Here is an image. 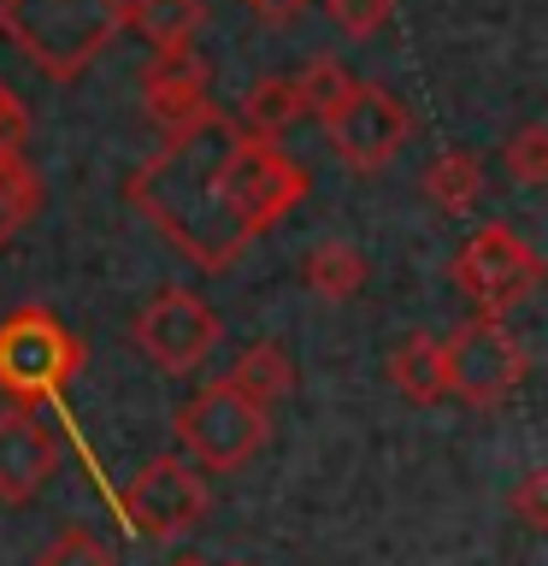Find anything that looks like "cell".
<instances>
[{
    "label": "cell",
    "mask_w": 548,
    "mask_h": 566,
    "mask_svg": "<svg viewBox=\"0 0 548 566\" xmlns=\"http://www.w3.org/2000/svg\"><path fill=\"white\" fill-rule=\"evenodd\" d=\"M24 148H30V106L0 77V154H24Z\"/></svg>",
    "instance_id": "603a6c76"
},
{
    "label": "cell",
    "mask_w": 548,
    "mask_h": 566,
    "mask_svg": "<svg viewBox=\"0 0 548 566\" xmlns=\"http://www.w3.org/2000/svg\"><path fill=\"white\" fill-rule=\"evenodd\" d=\"M301 277H307L313 295L348 301V295L366 290V260H360V248H348V242H318L313 254L301 260Z\"/></svg>",
    "instance_id": "2e32d148"
},
{
    "label": "cell",
    "mask_w": 548,
    "mask_h": 566,
    "mask_svg": "<svg viewBox=\"0 0 548 566\" xmlns=\"http://www.w3.org/2000/svg\"><path fill=\"white\" fill-rule=\"evenodd\" d=\"M436 348H442V389L454 401L477 407V413H495L502 401H513V389L530 371L525 343L507 331V318H489V313H477L466 325H454L449 336H436Z\"/></svg>",
    "instance_id": "3957f363"
},
{
    "label": "cell",
    "mask_w": 548,
    "mask_h": 566,
    "mask_svg": "<svg viewBox=\"0 0 548 566\" xmlns=\"http://www.w3.org/2000/svg\"><path fill=\"white\" fill-rule=\"evenodd\" d=\"M224 566H247V560H224Z\"/></svg>",
    "instance_id": "4316f807"
},
{
    "label": "cell",
    "mask_w": 548,
    "mask_h": 566,
    "mask_svg": "<svg viewBox=\"0 0 548 566\" xmlns=\"http://www.w3.org/2000/svg\"><path fill=\"white\" fill-rule=\"evenodd\" d=\"M507 177L525 189L548 184V124H525V130L507 142Z\"/></svg>",
    "instance_id": "44dd1931"
},
{
    "label": "cell",
    "mask_w": 548,
    "mask_h": 566,
    "mask_svg": "<svg viewBox=\"0 0 548 566\" xmlns=\"http://www.w3.org/2000/svg\"><path fill=\"white\" fill-rule=\"evenodd\" d=\"M542 283V260L530 254V242L519 230H507L502 219L477 224L466 248L454 254V290L472 301L477 313L507 318L513 307H525Z\"/></svg>",
    "instance_id": "5b68a950"
},
{
    "label": "cell",
    "mask_w": 548,
    "mask_h": 566,
    "mask_svg": "<svg viewBox=\"0 0 548 566\" xmlns=\"http://www.w3.org/2000/svg\"><path fill=\"white\" fill-rule=\"evenodd\" d=\"M242 7L254 12V18H260L265 30H283V24H295V18L307 12L313 0H242Z\"/></svg>",
    "instance_id": "d4e9b609"
},
{
    "label": "cell",
    "mask_w": 548,
    "mask_h": 566,
    "mask_svg": "<svg viewBox=\"0 0 548 566\" xmlns=\"http://www.w3.org/2000/svg\"><path fill=\"white\" fill-rule=\"evenodd\" d=\"M424 195L442 212H472L484 201V159L472 148H442L431 166H424Z\"/></svg>",
    "instance_id": "9a60e30c"
},
{
    "label": "cell",
    "mask_w": 548,
    "mask_h": 566,
    "mask_svg": "<svg viewBox=\"0 0 548 566\" xmlns=\"http://www.w3.org/2000/svg\"><path fill=\"white\" fill-rule=\"evenodd\" d=\"M295 118H301L295 77H260V83H247V95H242V130L247 136H272L277 142Z\"/></svg>",
    "instance_id": "e0dca14e"
},
{
    "label": "cell",
    "mask_w": 548,
    "mask_h": 566,
    "mask_svg": "<svg viewBox=\"0 0 548 566\" xmlns=\"http://www.w3.org/2000/svg\"><path fill=\"white\" fill-rule=\"evenodd\" d=\"M130 207L201 272H224L277 230L307 195V171L272 136H247L236 118L201 113L166 130V148L130 171Z\"/></svg>",
    "instance_id": "6da1fadb"
},
{
    "label": "cell",
    "mask_w": 548,
    "mask_h": 566,
    "mask_svg": "<svg viewBox=\"0 0 548 566\" xmlns=\"http://www.w3.org/2000/svg\"><path fill=\"white\" fill-rule=\"evenodd\" d=\"M212 343H219V313H212L201 295H189V290H154L148 301H141V313H136V348L148 354L159 371L183 378V371H194L212 354Z\"/></svg>",
    "instance_id": "9c48e42d"
},
{
    "label": "cell",
    "mask_w": 548,
    "mask_h": 566,
    "mask_svg": "<svg viewBox=\"0 0 548 566\" xmlns=\"http://www.w3.org/2000/svg\"><path fill=\"white\" fill-rule=\"evenodd\" d=\"M141 101H148V118L159 130H183L201 113H212L207 101V60L194 48H166L154 53L148 71H141Z\"/></svg>",
    "instance_id": "8fae6325"
},
{
    "label": "cell",
    "mask_w": 548,
    "mask_h": 566,
    "mask_svg": "<svg viewBox=\"0 0 548 566\" xmlns=\"http://www.w3.org/2000/svg\"><path fill=\"white\" fill-rule=\"evenodd\" d=\"M53 467H60V442L35 419V407H7L0 413V502L7 507L35 502Z\"/></svg>",
    "instance_id": "30bf717a"
},
{
    "label": "cell",
    "mask_w": 548,
    "mask_h": 566,
    "mask_svg": "<svg viewBox=\"0 0 548 566\" xmlns=\"http://www.w3.org/2000/svg\"><path fill=\"white\" fill-rule=\"evenodd\" d=\"M318 124H325L330 154L342 159L348 171H383L389 159L407 148V136H413L407 101L383 83H348V95L336 101Z\"/></svg>",
    "instance_id": "52a82bcc"
},
{
    "label": "cell",
    "mask_w": 548,
    "mask_h": 566,
    "mask_svg": "<svg viewBox=\"0 0 548 566\" xmlns=\"http://www.w3.org/2000/svg\"><path fill=\"white\" fill-rule=\"evenodd\" d=\"M265 431H272V413L254 407L247 396H236L230 384H207L201 396L183 401L177 413V442H183V460H194L201 472H236L265 449Z\"/></svg>",
    "instance_id": "8992f818"
},
{
    "label": "cell",
    "mask_w": 548,
    "mask_h": 566,
    "mask_svg": "<svg viewBox=\"0 0 548 566\" xmlns=\"http://www.w3.org/2000/svg\"><path fill=\"white\" fill-rule=\"evenodd\" d=\"M171 566H207V560H201V555H177Z\"/></svg>",
    "instance_id": "484cf974"
},
{
    "label": "cell",
    "mask_w": 548,
    "mask_h": 566,
    "mask_svg": "<svg viewBox=\"0 0 548 566\" xmlns=\"http://www.w3.org/2000/svg\"><path fill=\"white\" fill-rule=\"evenodd\" d=\"M124 520L141 537H183L207 520V478L183 454H154L130 484H124Z\"/></svg>",
    "instance_id": "ba28073f"
},
{
    "label": "cell",
    "mask_w": 548,
    "mask_h": 566,
    "mask_svg": "<svg viewBox=\"0 0 548 566\" xmlns=\"http://www.w3.org/2000/svg\"><path fill=\"white\" fill-rule=\"evenodd\" d=\"M348 71L336 65V60H307L295 71V95H301V118H325L336 101L348 95Z\"/></svg>",
    "instance_id": "d6986e66"
},
{
    "label": "cell",
    "mask_w": 548,
    "mask_h": 566,
    "mask_svg": "<svg viewBox=\"0 0 548 566\" xmlns=\"http://www.w3.org/2000/svg\"><path fill=\"white\" fill-rule=\"evenodd\" d=\"M35 566H118V555L106 548L88 525H65L60 537H53L42 555H35Z\"/></svg>",
    "instance_id": "ffe728a7"
},
{
    "label": "cell",
    "mask_w": 548,
    "mask_h": 566,
    "mask_svg": "<svg viewBox=\"0 0 548 566\" xmlns=\"http://www.w3.org/2000/svg\"><path fill=\"white\" fill-rule=\"evenodd\" d=\"M130 0H0V35L53 83H77L124 35Z\"/></svg>",
    "instance_id": "7a4b0ae2"
},
{
    "label": "cell",
    "mask_w": 548,
    "mask_h": 566,
    "mask_svg": "<svg viewBox=\"0 0 548 566\" xmlns=\"http://www.w3.org/2000/svg\"><path fill=\"white\" fill-rule=\"evenodd\" d=\"M201 24H207V7H201V0H130V18H124V30H141V35L154 42V53L194 48Z\"/></svg>",
    "instance_id": "5bb4252c"
},
{
    "label": "cell",
    "mask_w": 548,
    "mask_h": 566,
    "mask_svg": "<svg viewBox=\"0 0 548 566\" xmlns=\"http://www.w3.org/2000/svg\"><path fill=\"white\" fill-rule=\"evenodd\" d=\"M325 12H330V24L354 35V42H371L389 18H396V0H325Z\"/></svg>",
    "instance_id": "7402d4cb"
},
{
    "label": "cell",
    "mask_w": 548,
    "mask_h": 566,
    "mask_svg": "<svg viewBox=\"0 0 548 566\" xmlns=\"http://www.w3.org/2000/svg\"><path fill=\"white\" fill-rule=\"evenodd\" d=\"M224 384L272 413V407L295 389V360H289V348H283L277 336H260V343H247V348L236 354V366L224 371Z\"/></svg>",
    "instance_id": "7c38bea8"
},
{
    "label": "cell",
    "mask_w": 548,
    "mask_h": 566,
    "mask_svg": "<svg viewBox=\"0 0 548 566\" xmlns=\"http://www.w3.org/2000/svg\"><path fill=\"white\" fill-rule=\"evenodd\" d=\"M83 366V343L48 307H12L0 318V389L18 407L53 401Z\"/></svg>",
    "instance_id": "277c9868"
},
{
    "label": "cell",
    "mask_w": 548,
    "mask_h": 566,
    "mask_svg": "<svg viewBox=\"0 0 548 566\" xmlns=\"http://www.w3.org/2000/svg\"><path fill=\"white\" fill-rule=\"evenodd\" d=\"M389 378H396L407 407H436L442 396H449V389H442V348H436V336L407 331L396 343V354H389Z\"/></svg>",
    "instance_id": "4fadbf2b"
},
{
    "label": "cell",
    "mask_w": 548,
    "mask_h": 566,
    "mask_svg": "<svg viewBox=\"0 0 548 566\" xmlns=\"http://www.w3.org/2000/svg\"><path fill=\"white\" fill-rule=\"evenodd\" d=\"M513 513L525 520V531H548V472H525V484L513 490Z\"/></svg>",
    "instance_id": "cb8c5ba5"
},
{
    "label": "cell",
    "mask_w": 548,
    "mask_h": 566,
    "mask_svg": "<svg viewBox=\"0 0 548 566\" xmlns=\"http://www.w3.org/2000/svg\"><path fill=\"white\" fill-rule=\"evenodd\" d=\"M35 207H42V177H35V166L24 154H0V248L35 219Z\"/></svg>",
    "instance_id": "ac0fdd59"
}]
</instances>
